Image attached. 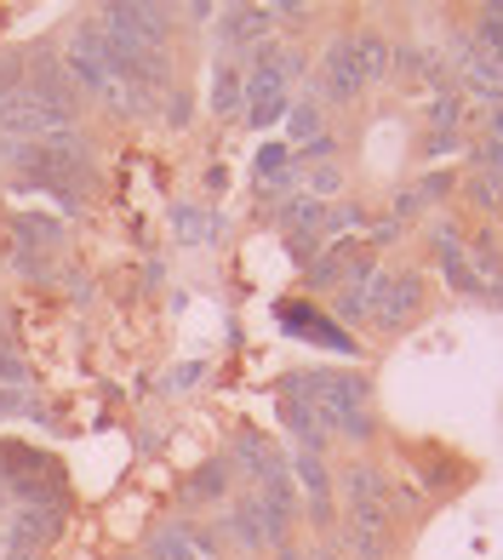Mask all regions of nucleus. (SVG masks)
Wrapping results in <instances>:
<instances>
[{"label": "nucleus", "instance_id": "412c9836", "mask_svg": "<svg viewBox=\"0 0 503 560\" xmlns=\"http://www.w3.org/2000/svg\"><path fill=\"white\" fill-rule=\"evenodd\" d=\"M292 161H297V149L269 143L264 155H258V184H264V189H286V184H292Z\"/></svg>", "mask_w": 503, "mask_h": 560}, {"label": "nucleus", "instance_id": "cd10ccee", "mask_svg": "<svg viewBox=\"0 0 503 560\" xmlns=\"http://www.w3.org/2000/svg\"><path fill=\"white\" fill-rule=\"evenodd\" d=\"M458 115H464L458 92H441V97H435V109H430V120H435V126H458Z\"/></svg>", "mask_w": 503, "mask_h": 560}, {"label": "nucleus", "instance_id": "473e14b6", "mask_svg": "<svg viewBox=\"0 0 503 560\" xmlns=\"http://www.w3.org/2000/svg\"><path fill=\"white\" fill-rule=\"evenodd\" d=\"M309 560H332V555H326V549H315V555H309Z\"/></svg>", "mask_w": 503, "mask_h": 560}, {"label": "nucleus", "instance_id": "7ed1b4c3", "mask_svg": "<svg viewBox=\"0 0 503 560\" xmlns=\"http://www.w3.org/2000/svg\"><path fill=\"white\" fill-rule=\"evenodd\" d=\"M63 74L74 81V92H92V97H104L115 86V69H109V46H104V30L97 23H74L69 40H63Z\"/></svg>", "mask_w": 503, "mask_h": 560}, {"label": "nucleus", "instance_id": "39448f33", "mask_svg": "<svg viewBox=\"0 0 503 560\" xmlns=\"http://www.w3.org/2000/svg\"><path fill=\"white\" fill-rule=\"evenodd\" d=\"M63 532V509L52 503H17L12 521H7V555L0 560H40L46 549L58 544Z\"/></svg>", "mask_w": 503, "mask_h": 560}, {"label": "nucleus", "instance_id": "0eeeda50", "mask_svg": "<svg viewBox=\"0 0 503 560\" xmlns=\"http://www.w3.org/2000/svg\"><path fill=\"white\" fill-rule=\"evenodd\" d=\"M58 132H69V120L58 109H46L30 92H12L7 104H0V138L7 143H40V138H58Z\"/></svg>", "mask_w": 503, "mask_h": 560}, {"label": "nucleus", "instance_id": "c756f323", "mask_svg": "<svg viewBox=\"0 0 503 560\" xmlns=\"http://www.w3.org/2000/svg\"><path fill=\"white\" fill-rule=\"evenodd\" d=\"M195 377H200V361H189V366L172 372V377H166V389H184V384H195Z\"/></svg>", "mask_w": 503, "mask_h": 560}, {"label": "nucleus", "instance_id": "2f4dec72", "mask_svg": "<svg viewBox=\"0 0 503 560\" xmlns=\"http://www.w3.org/2000/svg\"><path fill=\"white\" fill-rule=\"evenodd\" d=\"M274 560H304V555H297L292 544H281V549H274Z\"/></svg>", "mask_w": 503, "mask_h": 560}, {"label": "nucleus", "instance_id": "b1692460", "mask_svg": "<svg viewBox=\"0 0 503 560\" xmlns=\"http://www.w3.org/2000/svg\"><path fill=\"white\" fill-rule=\"evenodd\" d=\"M286 126H292L297 143H315V138H320V104H315V97H304V104L286 115Z\"/></svg>", "mask_w": 503, "mask_h": 560}, {"label": "nucleus", "instance_id": "2eb2a0df", "mask_svg": "<svg viewBox=\"0 0 503 560\" xmlns=\"http://www.w3.org/2000/svg\"><path fill=\"white\" fill-rule=\"evenodd\" d=\"M218 23H223L218 35L241 52V46H264V40H269L274 12H269V7H223V12H218Z\"/></svg>", "mask_w": 503, "mask_h": 560}, {"label": "nucleus", "instance_id": "20e7f679", "mask_svg": "<svg viewBox=\"0 0 503 560\" xmlns=\"http://www.w3.org/2000/svg\"><path fill=\"white\" fill-rule=\"evenodd\" d=\"M418 310H423V275H418V269L372 275V287H366V315H372V326L400 332V326L418 320Z\"/></svg>", "mask_w": 503, "mask_h": 560}, {"label": "nucleus", "instance_id": "393cba45", "mask_svg": "<svg viewBox=\"0 0 503 560\" xmlns=\"http://www.w3.org/2000/svg\"><path fill=\"white\" fill-rule=\"evenodd\" d=\"M332 320H366V287H343L338 298H332Z\"/></svg>", "mask_w": 503, "mask_h": 560}, {"label": "nucleus", "instance_id": "1a4fd4ad", "mask_svg": "<svg viewBox=\"0 0 503 560\" xmlns=\"http://www.w3.org/2000/svg\"><path fill=\"white\" fill-rule=\"evenodd\" d=\"M343 538H349V549H355V560H389L395 555V521H389V509L384 503L349 509Z\"/></svg>", "mask_w": 503, "mask_h": 560}, {"label": "nucleus", "instance_id": "5701e85b", "mask_svg": "<svg viewBox=\"0 0 503 560\" xmlns=\"http://www.w3.org/2000/svg\"><path fill=\"white\" fill-rule=\"evenodd\" d=\"M172 229H178V241H212V218L200 207H172Z\"/></svg>", "mask_w": 503, "mask_h": 560}, {"label": "nucleus", "instance_id": "f03ea898", "mask_svg": "<svg viewBox=\"0 0 503 560\" xmlns=\"http://www.w3.org/2000/svg\"><path fill=\"white\" fill-rule=\"evenodd\" d=\"M223 538H230L241 555H264V549H281V544H292V515H281V509H269L258 492H241L235 503H230V515H223Z\"/></svg>", "mask_w": 503, "mask_h": 560}, {"label": "nucleus", "instance_id": "f257e3e1", "mask_svg": "<svg viewBox=\"0 0 503 560\" xmlns=\"http://www.w3.org/2000/svg\"><path fill=\"white\" fill-rule=\"evenodd\" d=\"M274 395H292V400H309L315 418L326 435H338L349 446H366L377 435V418H372V377L366 372H320V366H297L281 377Z\"/></svg>", "mask_w": 503, "mask_h": 560}, {"label": "nucleus", "instance_id": "dca6fc26", "mask_svg": "<svg viewBox=\"0 0 503 560\" xmlns=\"http://www.w3.org/2000/svg\"><path fill=\"white\" fill-rule=\"evenodd\" d=\"M274 315H281V326H286V332H304V338H326V343H332V349H343V354H361L355 349V338H349L343 332V326L332 320V315H304V310H297V303H281V310H274Z\"/></svg>", "mask_w": 503, "mask_h": 560}, {"label": "nucleus", "instance_id": "4be33fe9", "mask_svg": "<svg viewBox=\"0 0 503 560\" xmlns=\"http://www.w3.org/2000/svg\"><path fill=\"white\" fill-rule=\"evenodd\" d=\"M0 418H35V423H52V412L35 400V389H0Z\"/></svg>", "mask_w": 503, "mask_h": 560}, {"label": "nucleus", "instance_id": "bb28decb", "mask_svg": "<svg viewBox=\"0 0 503 560\" xmlns=\"http://www.w3.org/2000/svg\"><path fill=\"white\" fill-rule=\"evenodd\" d=\"M469 200H475V207H481V212H492V218H503V189H498V177H475V184H469Z\"/></svg>", "mask_w": 503, "mask_h": 560}, {"label": "nucleus", "instance_id": "a878e982", "mask_svg": "<svg viewBox=\"0 0 503 560\" xmlns=\"http://www.w3.org/2000/svg\"><path fill=\"white\" fill-rule=\"evenodd\" d=\"M343 229H361V207H349V200H343V207H326V212H320V235H326V241L343 235Z\"/></svg>", "mask_w": 503, "mask_h": 560}, {"label": "nucleus", "instance_id": "9d476101", "mask_svg": "<svg viewBox=\"0 0 503 560\" xmlns=\"http://www.w3.org/2000/svg\"><path fill=\"white\" fill-rule=\"evenodd\" d=\"M230 441H235V446H230V469L246 480V487H264L269 475L286 469V452L274 446V441H264L258 429H235Z\"/></svg>", "mask_w": 503, "mask_h": 560}, {"label": "nucleus", "instance_id": "aec40b11", "mask_svg": "<svg viewBox=\"0 0 503 560\" xmlns=\"http://www.w3.org/2000/svg\"><path fill=\"white\" fill-rule=\"evenodd\" d=\"M343 498H349V509L384 503V498H389V480L377 475L372 464H349V469H343Z\"/></svg>", "mask_w": 503, "mask_h": 560}, {"label": "nucleus", "instance_id": "6ab92c4d", "mask_svg": "<svg viewBox=\"0 0 503 560\" xmlns=\"http://www.w3.org/2000/svg\"><path fill=\"white\" fill-rule=\"evenodd\" d=\"M246 109V69L241 63H218V81H212V115L218 120H235Z\"/></svg>", "mask_w": 503, "mask_h": 560}, {"label": "nucleus", "instance_id": "c85d7f7f", "mask_svg": "<svg viewBox=\"0 0 503 560\" xmlns=\"http://www.w3.org/2000/svg\"><path fill=\"white\" fill-rule=\"evenodd\" d=\"M166 126H189V97L178 86L166 92Z\"/></svg>", "mask_w": 503, "mask_h": 560}, {"label": "nucleus", "instance_id": "6e6552de", "mask_svg": "<svg viewBox=\"0 0 503 560\" xmlns=\"http://www.w3.org/2000/svg\"><path fill=\"white\" fill-rule=\"evenodd\" d=\"M286 63V58H281ZM281 63H258L246 69V126H258V132H269L274 120L286 115V97H292V81L281 74Z\"/></svg>", "mask_w": 503, "mask_h": 560}, {"label": "nucleus", "instance_id": "f704fd0d", "mask_svg": "<svg viewBox=\"0 0 503 560\" xmlns=\"http://www.w3.org/2000/svg\"><path fill=\"white\" fill-rule=\"evenodd\" d=\"M120 560H143V555H120Z\"/></svg>", "mask_w": 503, "mask_h": 560}, {"label": "nucleus", "instance_id": "ddd939ff", "mask_svg": "<svg viewBox=\"0 0 503 560\" xmlns=\"http://www.w3.org/2000/svg\"><path fill=\"white\" fill-rule=\"evenodd\" d=\"M230 487H235L230 457H207V464H200L184 487H178V503L195 515V509H207V503H223V498H230Z\"/></svg>", "mask_w": 503, "mask_h": 560}, {"label": "nucleus", "instance_id": "72a5a7b5", "mask_svg": "<svg viewBox=\"0 0 503 560\" xmlns=\"http://www.w3.org/2000/svg\"><path fill=\"white\" fill-rule=\"evenodd\" d=\"M0 555H7V532H0Z\"/></svg>", "mask_w": 503, "mask_h": 560}, {"label": "nucleus", "instance_id": "7c9ffc66", "mask_svg": "<svg viewBox=\"0 0 503 560\" xmlns=\"http://www.w3.org/2000/svg\"><path fill=\"white\" fill-rule=\"evenodd\" d=\"M338 184H343V177H338V166H320V172H315V189H320V195H332Z\"/></svg>", "mask_w": 503, "mask_h": 560}, {"label": "nucleus", "instance_id": "f8f14e48", "mask_svg": "<svg viewBox=\"0 0 503 560\" xmlns=\"http://www.w3.org/2000/svg\"><path fill=\"white\" fill-rule=\"evenodd\" d=\"M315 92L326 104H355L361 97V74H355V58H349V40H332L320 58V74H315Z\"/></svg>", "mask_w": 503, "mask_h": 560}, {"label": "nucleus", "instance_id": "a211bd4d", "mask_svg": "<svg viewBox=\"0 0 503 560\" xmlns=\"http://www.w3.org/2000/svg\"><path fill=\"white\" fill-rule=\"evenodd\" d=\"M7 229H12V241H17L23 252H40V258H46L52 246H63V223L40 218V212H12Z\"/></svg>", "mask_w": 503, "mask_h": 560}, {"label": "nucleus", "instance_id": "f3484780", "mask_svg": "<svg viewBox=\"0 0 503 560\" xmlns=\"http://www.w3.org/2000/svg\"><path fill=\"white\" fill-rule=\"evenodd\" d=\"M274 412H281V423L292 429L297 452H320V446H326V429H320V418H315V406H309V400L274 395Z\"/></svg>", "mask_w": 503, "mask_h": 560}, {"label": "nucleus", "instance_id": "423d86ee", "mask_svg": "<svg viewBox=\"0 0 503 560\" xmlns=\"http://www.w3.org/2000/svg\"><path fill=\"white\" fill-rule=\"evenodd\" d=\"M143 560H223V544H218L212 526L184 515V521H161L155 532H149Z\"/></svg>", "mask_w": 503, "mask_h": 560}, {"label": "nucleus", "instance_id": "9b49d317", "mask_svg": "<svg viewBox=\"0 0 503 560\" xmlns=\"http://www.w3.org/2000/svg\"><path fill=\"white\" fill-rule=\"evenodd\" d=\"M292 464V480H297V492H309V521L320 526V532H332V469L320 464V452H297V457H286Z\"/></svg>", "mask_w": 503, "mask_h": 560}, {"label": "nucleus", "instance_id": "4468645a", "mask_svg": "<svg viewBox=\"0 0 503 560\" xmlns=\"http://www.w3.org/2000/svg\"><path fill=\"white\" fill-rule=\"evenodd\" d=\"M343 40H349V58H355V74H361V86H377V81H389L395 46L384 40V30H355V35H343Z\"/></svg>", "mask_w": 503, "mask_h": 560}]
</instances>
